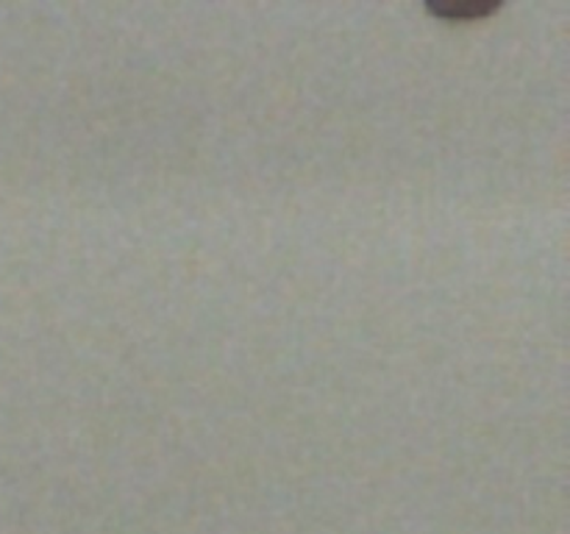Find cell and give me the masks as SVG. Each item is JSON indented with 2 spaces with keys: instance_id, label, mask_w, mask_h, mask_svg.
I'll return each mask as SVG.
<instances>
[]
</instances>
